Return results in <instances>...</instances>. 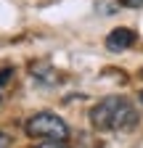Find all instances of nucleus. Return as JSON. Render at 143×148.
<instances>
[{"instance_id":"1","label":"nucleus","mask_w":143,"mask_h":148,"mask_svg":"<svg viewBox=\"0 0 143 148\" xmlns=\"http://www.w3.org/2000/svg\"><path fill=\"white\" fill-rule=\"evenodd\" d=\"M90 124L101 132H133L140 124V116L127 98L109 95L90 108Z\"/></svg>"},{"instance_id":"2","label":"nucleus","mask_w":143,"mask_h":148,"mask_svg":"<svg viewBox=\"0 0 143 148\" xmlns=\"http://www.w3.org/2000/svg\"><path fill=\"white\" fill-rule=\"evenodd\" d=\"M24 132L29 138H40V140H66L69 138V127L58 114L50 111H37L32 114L24 124Z\"/></svg>"},{"instance_id":"3","label":"nucleus","mask_w":143,"mask_h":148,"mask_svg":"<svg viewBox=\"0 0 143 148\" xmlns=\"http://www.w3.org/2000/svg\"><path fill=\"white\" fill-rule=\"evenodd\" d=\"M135 32L133 29H127V27H119V29H114L109 37H106V48H109L111 53H119V50H127V48H133L135 45Z\"/></svg>"},{"instance_id":"4","label":"nucleus","mask_w":143,"mask_h":148,"mask_svg":"<svg viewBox=\"0 0 143 148\" xmlns=\"http://www.w3.org/2000/svg\"><path fill=\"white\" fill-rule=\"evenodd\" d=\"M11 77H13V69H3L0 71V95H3V87L11 82Z\"/></svg>"},{"instance_id":"5","label":"nucleus","mask_w":143,"mask_h":148,"mask_svg":"<svg viewBox=\"0 0 143 148\" xmlns=\"http://www.w3.org/2000/svg\"><path fill=\"white\" fill-rule=\"evenodd\" d=\"M34 148H69V145H66V140H45V143L34 145Z\"/></svg>"},{"instance_id":"6","label":"nucleus","mask_w":143,"mask_h":148,"mask_svg":"<svg viewBox=\"0 0 143 148\" xmlns=\"http://www.w3.org/2000/svg\"><path fill=\"white\" fill-rule=\"evenodd\" d=\"M124 8H143V0H119Z\"/></svg>"},{"instance_id":"7","label":"nucleus","mask_w":143,"mask_h":148,"mask_svg":"<svg viewBox=\"0 0 143 148\" xmlns=\"http://www.w3.org/2000/svg\"><path fill=\"white\" fill-rule=\"evenodd\" d=\"M8 143H11V140H8V135L0 130V148H8Z\"/></svg>"},{"instance_id":"8","label":"nucleus","mask_w":143,"mask_h":148,"mask_svg":"<svg viewBox=\"0 0 143 148\" xmlns=\"http://www.w3.org/2000/svg\"><path fill=\"white\" fill-rule=\"evenodd\" d=\"M138 101H140V103H143V90H140V92H138Z\"/></svg>"},{"instance_id":"9","label":"nucleus","mask_w":143,"mask_h":148,"mask_svg":"<svg viewBox=\"0 0 143 148\" xmlns=\"http://www.w3.org/2000/svg\"><path fill=\"white\" fill-rule=\"evenodd\" d=\"M140 77H143V69H140Z\"/></svg>"}]
</instances>
